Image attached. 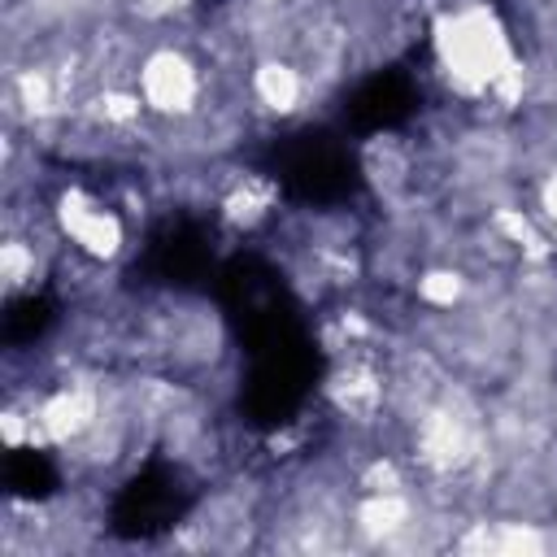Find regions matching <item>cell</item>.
Here are the masks:
<instances>
[{
	"instance_id": "cell-3",
	"label": "cell",
	"mask_w": 557,
	"mask_h": 557,
	"mask_svg": "<svg viewBox=\"0 0 557 557\" xmlns=\"http://www.w3.org/2000/svg\"><path fill=\"white\" fill-rule=\"evenodd\" d=\"M131 83H135L148 117H157V122H191L200 113L205 65L178 44H152L135 61Z\"/></svg>"
},
{
	"instance_id": "cell-10",
	"label": "cell",
	"mask_w": 557,
	"mask_h": 557,
	"mask_svg": "<svg viewBox=\"0 0 557 557\" xmlns=\"http://www.w3.org/2000/svg\"><path fill=\"white\" fill-rule=\"evenodd\" d=\"M44 274V252L35 248V239L26 235H9L0 244V278H4V296H22L39 283Z\"/></svg>"
},
{
	"instance_id": "cell-12",
	"label": "cell",
	"mask_w": 557,
	"mask_h": 557,
	"mask_svg": "<svg viewBox=\"0 0 557 557\" xmlns=\"http://www.w3.org/2000/svg\"><path fill=\"white\" fill-rule=\"evenodd\" d=\"M535 218H540V226L553 235V244H557V165L535 183Z\"/></svg>"
},
{
	"instance_id": "cell-11",
	"label": "cell",
	"mask_w": 557,
	"mask_h": 557,
	"mask_svg": "<svg viewBox=\"0 0 557 557\" xmlns=\"http://www.w3.org/2000/svg\"><path fill=\"white\" fill-rule=\"evenodd\" d=\"M466 292H470V278H466L457 265H426V270L418 274V283H413V296H418L426 309H435V313L457 309V305L466 300Z\"/></svg>"
},
{
	"instance_id": "cell-8",
	"label": "cell",
	"mask_w": 557,
	"mask_h": 557,
	"mask_svg": "<svg viewBox=\"0 0 557 557\" xmlns=\"http://www.w3.org/2000/svg\"><path fill=\"white\" fill-rule=\"evenodd\" d=\"M413 492L396 487V492H361V500L352 505V527L361 531V540L370 544H392L413 527Z\"/></svg>"
},
{
	"instance_id": "cell-1",
	"label": "cell",
	"mask_w": 557,
	"mask_h": 557,
	"mask_svg": "<svg viewBox=\"0 0 557 557\" xmlns=\"http://www.w3.org/2000/svg\"><path fill=\"white\" fill-rule=\"evenodd\" d=\"M426 44H431L435 74L444 78V87L457 100H466V104L492 100L500 109H513L522 100L527 65L518 57V44H513L505 13L492 0L440 4L431 13Z\"/></svg>"
},
{
	"instance_id": "cell-2",
	"label": "cell",
	"mask_w": 557,
	"mask_h": 557,
	"mask_svg": "<svg viewBox=\"0 0 557 557\" xmlns=\"http://www.w3.org/2000/svg\"><path fill=\"white\" fill-rule=\"evenodd\" d=\"M52 231L57 239L87 265H113L126 252V218L113 200H104L100 191L70 183L57 191L52 200Z\"/></svg>"
},
{
	"instance_id": "cell-6",
	"label": "cell",
	"mask_w": 557,
	"mask_h": 557,
	"mask_svg": "<svg viewBox=\"0 0 557 557\" xmlns=\"http://www.w3.org/2000/svg\"><path fill=\"white\" fill-rule=\"evenodd\" d=\"M248 96L261 113L287 122V117H300L313 100V78L305 65L287 61V57H261L248 74Z\"/></svg>"
},
{
	"instance_id": "cell-5",
	"label": "cell",
	"mask_w": 557,
	"mask_h": 557,
	"mask_svg": "<svg viewBox=\"0 0 557 557\" xmlns=\"http://www.w3.org/2000/svg\"><path fill=\"white\" fill-rule=\"evenodd\" d=\"M30 409H35V426H39V448H78L109 418L100 387L83 383V379H65V383L48 387L44 396L30 400Z\"/></svg>"
},
{
	"instance_id": "cell-7",
	"label": "cell",
	"mask_w": 557,
	"mask_h": 557,
	"mask_svg": "<svg viewBox=\"0 0 557 557\" xmlns=\"http://www.w3.org/2000/svg\"><path fill=\"white\" fill-rule=\"evenodd\" d=\"M331 405L348 418V422H366V418H379L383 400H387V383L383 374L361 361V357H348L335 374H331V387H326Z\"/></svg>"
},
{
	"instance_id": "cell-9",
	"label": "cell",
	"mask_w": 557,
	"mask_h": 557,
	"mask_svg": "<svg viewBox=\"0 0 557 557\" xmlns=\"http://www.w3.org/2000/svg\"><path fill=\"white\" fill-rule=\"evenodd\" d=\"M278 205V187L265 174H239L226 183L222 200H218V218L231 231H257Z\"/></svg>"
},
{
	"instance_id": "cell-4",
	"label": "cell",
	"mask_w": 557,
	"mask_h": 557,
	"mask_svg": "<svg viewBox=\"0 0 557 557\" xmlns=\"http://www.w3.org/2000/svg\"><path fill=\"white\" fill-rule=\"evenodd\" d=\"M413 457L435 474H461L483 457V426L453 400L422 405L413 422Z\"/></svg>"
}]
</instances>
